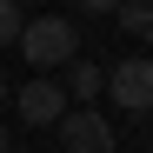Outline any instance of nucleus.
I'll use <instances>...</instances> for the list:
<instances>
[{"mask_svg":"<svg viewBox=\"0 0 153 153\" xmlns=\"http://www.w3.org/2000/svg\"><path fill=\"white\" fill-rule=\"evenodd\" d=\"M53 133H60V153H120V133L100 107H67L53 120Z\"/></svg>","mask_w":153,"mask_h":153,"instance_id":"f03ea898","label":"nucleus"},{"mask_svg":"<svg viewBox=\"0 0 153 153\" xmlns=\"http://www.w3.org/2000/svg\"><path fill=\"white\" fill-rule=\"evenodd\" d=\"M80 7H87V13H113L120 0H80Z\"/></svg>","mask_w":153,"mask_h":153,"instance_id":"6e6552de","label":"nucleus"},{"mask_svg":"<svg viewBox=\"0 0 153 153\" xmlns=\"http://www.w3.org/2000/svg\"><path fill=\"white\" fill-rule=\"evenodd\" d=\"M100 93H107V67L67 60V100H100Z\"/></svg>","mask_w":153,"mask_h":153,"instance_id":"39448f33","label":"nucleus"},{"mask_svg":"<svg viewBox=\"0 0 153 153\" xmlns=\"http://www.w3.org/2000/svg\"><path fill=\"white\" fill-rule=\"evenodd\" d=\"M7 100H13V87H7V73H0V107H7Z\"/></svg>","mask_w":153,"mask_h":153,"instance_id":"1a4fd4ad","label":"nucleus"},{"mask_svg":"<svg viewBox=\"0 0 153 153\" xmlns=\"http://www.w3.org/2000/svg\"><path fill=\"white\" fill-rule=\"evenodd\" d=\"M146 60H153V53H146Z\"/></svg>","mask_w":153,"mask_h":153,"instance_id":"ddd939ff","label":"nucleus"},{"mask_svg":"<svg viewBox=\"0 0 153 153\" xmlns=\"http://www.w3.org/2000/svg\"><path fill=\"white\" fill-rule=\"evenodd\" d=\"M13 47L27 53L33 73H53V67H67V60H80V27H73V20H60V13H40V20H27V27H20Z\"/></svg>","mask_w":153,"mask_h":153,"instance_id":"f257e3e1","label":"nucleus"},{"mask_svg":"<svg viewBox=\"0 0 153 153\" xmlns=\"http://www.w3.org/2000/svg\"><path fill=\"white\" fill-rule=\"evenodd\" d=\"M113 13H120V27L133 33V40H153V0H120Z\"/></svg>","mask_w":153,"mask_h":153,"instance_id":"423d86ee","label":"nucleus"},{"mask_svg":"<svg viewBox=\"0 0 153 153\" xmlns=\"http://www.w3.org/2000/svg\"><path fill=\"white\" fill-rule=\"evenodd\" d=\"M20 27H27V7H20V0H0V47H13Z\"/></svg>","mask_w":153,"mask_h":153,"instance_id":"0eeeda50","label":"nucleus"},{"mask_svg":"<svg viewBox=\"0 0 153 153\" xmlns=\"http://www.w3.org/2000/svg\"><path fill=\"white\" fill-rule=\"evenodd\" d=\"M107 93H113V107H120V113L146 120V113H153V60H146V53L120 60V67L107 73Z\"/></svg>","mask_w":153,"mask_h":153,"instance_id":"7ed1b4c3","label":"nucleus"},{"mask_svg":"<svg viewBox=\"0 0 153 153\" xmlns=\"http://www.w3.org/2000/svg\"><path fill=\"white\" fill-rule=\"evenodd\" d=\"M146 126H153V113H146Z\"/></svg>","mask_w":153,"mask_h":153,"instance_id":"f8f14e48","label":"nucleus"},{"mask_svg":"<svg viewBox=\"0 0 153 153\" xmlns=\"http://www.w3.org/2000/svg\"><path fill=\"white\" fill-rule=\"evenodd\" d=\"M13 113L27 120V126H53V120L67 113V87L53 80V73H33V80L13 93Z\"/></svg>","mask_w":153,"mask_h":153,"instance_id":"20e7f679","label":"nucleus"},{"mask_svg":"<svg viewBox=\"0 0 153 153\" xmlns=\"http://www.w3.org/2000/svg\"><path fill=\"white\" fill-rule=\"evenodd\" d=\"M7 146H13V140H7V126H0V153H7Z\"/></svg>","mask_w":153,"mask_h":153,"instance_id":"9d476101","label":"nucleus"},{"mask_svg":"<svg viewBox=\"0 0 153 153\" xmlns=\"http://www.w3.org/2000/svg\"><path fill=\"white\" fill-rule=\"evenodd\" d=\"M7 153H27V146H7Z\"/></svg>","mask_w":153,"mask_h":153,"instance_id":"9b49d317","label":"nucleus"}]
</instances>
